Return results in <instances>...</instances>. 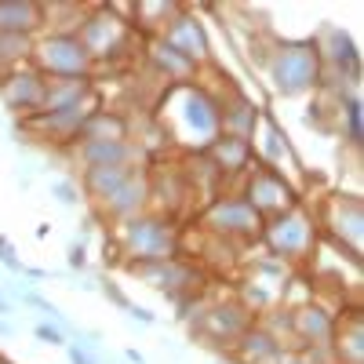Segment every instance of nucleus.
Segmentation results:
<instances>
[{"mask_svg": "<svg viewBox=\"0 0 364 364\" xmlns=\"http://www.w3.org/2000/svg\"><path fill=\"white\" fill-rule=\"evenodd\" d=\"M0 95H4V102L11 109L33 113L44 102V73H37V70H26V73L15 70L11 77H4V84H0Z\"/></svg>", "mask_w": 364, "mask_h": 364, "instance_id": "obj_2", "label": "nucleus"}, {"mask_svg": "<svg viewBox=\"0 0 364 364\" xmlns=\"http://www.w3.org/2000/svg\"><path fill=\"white\" fill-rule=\"evenodd\" d=\"M0 314H11V306H8V299L0 295Z\"/></svg>", "mask_w": 364, "mask_h": 364, "instance_id": "obj_17", "label": "nucleus"}, {"mask_svg": "<svg viewBox=\"0 0 364 364\" xmlns=\"http://www.w3.org/2000/svg\"><path fill=\"white\" fill-rule=\"evenodd\" d=\"M66 353H70V364H95V360H91V357H87L80 346H70Z\"/></svg>", "mask_w": 364, "mask_h": 364, "instance_id": "obj_14", "label": "nucleus"}, {"mask_svg": "<svg viewBox=\"0 0 364 364\" xmlns=\"http://www.w3.org/2000/svg\"><path fill=\"white\" fill-rule=\"evenodd\" d=\"M102 291H106V295H109V299L117 302V306H124V310H132V302L124 299V291H120V288H113L109 281H106V288H102Z\"/></svg>", "mask_w": 364, "mask_h": 364, "instance_id": "obj_13", "label": "nucleus"}, {"mask_svg": "<svg viewBox=\"0 0 364 364\" xmlns=\"http://www.w3.org/2000/svg\"><path fill=\"white\" fill-rule=\"evenodd\" d=\"M29 37H22V33H4L0 37V63H18V58H26L29 55Z\"/></svg>", "mask_w": 364, "mask_h": 364, "instance_id": "obj_9", "label": "nucleus"}, {"mask_svg": "<svg viewBox=\"0 0 364 364\" xmlns=\"http://www.w3.org/2000/svg\"><path fill=\"white\" fill-rule=\"evenodd\" d=\"M132 178V168L128 164H117V168H87V190L95 197H109L117 193L124 182Z\"/></svg>", "mask_w": 364, "mask_h": 364, "instance_id": "obj_7", "label": "nucleus"}, {"mask_svg": "<svg viewBox=\"0 0 364 364\" xmlns=\"http://www.w3.org/2000/svg\"><path fill=\"white\" fill-rule=\"evenodd\" d=\"M132 317L142 321V324H154V314H149V310H139V306H132Z\"/></svg>", "mask_w": 364, "mask_h": 364, "instance_id": "obj_15", "label": "nucleus"}, {"mask_svg": "<svg viewBox=\"0 0 364 364\" xmlns=\"http://www.w3.org/2000/svg\"><path fill=\"white\" fill-rule=\"evenodd\" d=\"M284 66H288V80L281 84V91H299V87H306L310 77H314V55H310V51H302V55L284 51L277 70H284Z\"/></svg>", "mask_w": 364, "mask_h": 364, "instance_id": "obj_8", "label": "nucleus"}, {"mask_svg": "<svg viewBox=\"0 0 364 364\" xmlns=\"http://www.w3.org/2000/svg\"><path fill=\"white\" fill-rule=\"evenodd\" d=\"M55 193H58V200H63V204H77L80 200L77 190H73V182H55Z\"/></svg>", "mask_w": 364, "mask_h": 364, "instance_id": "obj_11", "label": "nucleus"}, {"mask_svg": "<svg viewBox=\"0 0 364 364\" xmlns=\"http://www.w3.org/2000/svg\"><path fill=\"white\" fill-rule=\"evenodd\" d=\"M128 240H132V248L142 259H164L168 248H171L168 226H161V223H132L128 226Z\"/></svg>", "mask_w": 364, "mask_h": 364, "instance_id": "obj_4", "label": "nucleus"}, {"mask_svg": "<svg viewBox=\"0 0 364 364\" xmlns=\"http://www.w3.org/2000/svg\"><path fill=\"white\" fill-rule=\"evenodd\" d=\"M41 58V66L51 73V77H84V66H87V51L77 37H66V33H58L51 41L41 44L37 51Z\"/></svg>", "mask_w": 364, "mask_h": 364, "instance_id": "obj_1", "label": "nucleus"}, {"mask_svg": "<svg viewBox=\"0 0 364 364\" xmlns=\"http://www.w3.org/2000/svg\"><path fill=\"white\" fill-rule=\"evenodd\" d=\"M41 22L37 4H0V37L4 33H22L29 37V29Z\"/></svg>", "mask_w": 364, "mask_h": 364, "instance_id": "obj_5", "label": "nucleus"}, {"mask_svg": "<svg viewBox=\"0 0 364 364\" xmlns=\"http://www.w3.org/2000/svg\"><path fill=\"white\" fill-rule=\"evenodd\" d=\"M0 336H11V324L8 321H0Z\"/></svg>", "mask_w": 364, "mask_h": 364, "instance_id": "obj_16", "label": "nucleus"}, {"mask_svg": "<svg viewBox=\"0 0 364 364\" xmlns=\"http://www.w3.org/2000/svg\"><path fill=\"white\" fill-rule=\"evenodd\" d=\"M128 142L124 139H102V142H84V161L91 168H117V164H124L128 157Z\"/></svg>", "mask_w": 364, "mask_h": 364, "instance_id": "obj_6", "label": "nucleus"}, {"mask_svg": "<svg viewBox=\"0 0 364 364\" xmlns=\"http://www.w3.org/2000/svg\"><path fill=\"white\" fill-rule=\"evenodd\" d=\"M87 77H51L44 80V102L41 113H70L80 109V99L87 95Z\"/></svg>", "mask_w": 364, "mask_h": 364, "instance_id": "obj_3", "label": "nucleus"}, {"mask_svg": "<svg viewBox=\"0 0 364 364\" xmlns=\"http://www.w3.org/2000/svg\"><path fill=\"white\" fill-rule=\"evenodd\" d=\"M70 266H73V269H84V266H87V252H84V245H70Z\"/></svg>", "mask_w": 364, "mask_h": 364, "instance_id": "obj_12", "label": "nucleus"}, {"mask_svg": "<svg viewBox=\"0 0 364 364\" xmlns=\"http://www.w3.org/2000/svg\"><path fill=\"white\" fill-rule=\"evenodd\" d=\"M33 336H37L41 343H51V346H63V343H66L63 328H51V324H37V328H33Z\"/></svg>", "mask_w": 364, "mask_h": 364, "instance_id": "obj_10", "label": "nucleus"}]
</instances>
